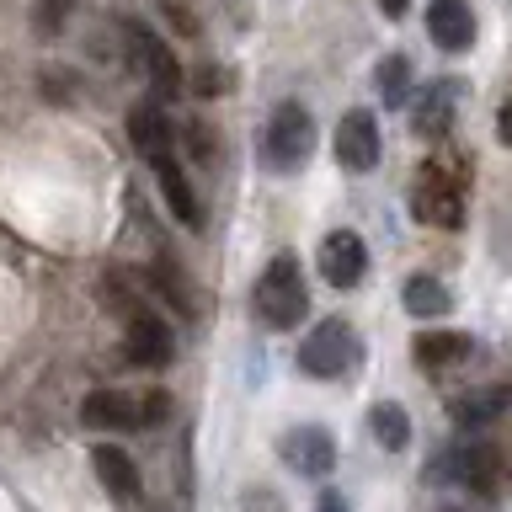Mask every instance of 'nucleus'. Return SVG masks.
Listing matches in <instances>:
<instances>
[{
  "label": "nucleus",
  "mask_w": 512,
  "mask_h": 512,
  "mask_svg": "<svg viewBox=\"0 0 512 512\" xmlns=\"http://www.w3.org/2000/svg\"><path fill=\"white\" fill-rule=\"evenodd\" d=\"M128 38H134V48H139V59H144V70H150V91L166 102V96H176L187 86V75H182V64H176V54H171V43H160L155 32H144L139 22H128Z\"/></svg>",
  "instance_id": "ddd939ff"
},
{
  "label": "nucleus",
  "mask_w": 512,
  "mask_h": 512,
  "mask_svg": "<svg viewBox=\"0 0 512 512\" xmlns=\"http://www.w3.org/2000/svg\"><path fill=\"white\" fill-rule=\"evenodd\" d=\"M507 406H512L507 390H475V395L448 400V416H454V427H486V422H496Z\"/></svg>",
  "instance_id": "a211bd4d"
},
{
  "label": "nucleus",
  "mask_w": 512,
  "mask_h": 512,
  "mask_svg": "<svg viewBox=\"0 0 512 512\" xmlns=\"http://www.w3.org/2000/svg\"><path fill=\"white\" fill-rule=\"evenodd\" d=\"M123 358L134 368H166L171 363V326L150 310H134L128 315V331H123Z\"/></svg>",
  "instance_id": "6e6552de"
},
{
  "label": "nucleus",
  "mask_w": 512,
  "mask_h": 512,
  "mask_svg": "<svg viewBox=\"0 0 512 512\" xmlns=\"http://www.w3.org/2000/svg\"><path fill=\"white\" fill-rule=\"evenodd\" d=\"M80 422L91 432H134L139 427V406L123 390H91L80 400Z\"/></svg>",
  "instance_id": "4468645a"
},
{
  "label": "nucleus",
  "mask_w": 512,
  "mask_h": 512,
  "mask_svg": "<svg viewBox=\"0 0 512 512\" xmlns=\"http://www.w3.org/2000/svg\"><path fill=\"white\" fill-rule=\"evenodd\" d=\"M406 310L416 320H432V315H448L454 310V299H448V283L443 278H427V272H416V278H406Z\"/></svg>",
  "instance_id": "aec40b11"
},
{
  "label": "nucleus",
  "mask_w": 512,
  "mask_h": 512,
  "mask_svg": "<svg viewBox=\"0 0 512 512\" xmlns=\"http://www.w3.org/2000/svg\"><path fill=\"white\" fill-rule=\"evenodd\" d=\"M310 310V294H304V272L294 251H278L267 262V272L256 278V315L267 320L272 331L299 326V315Z\"/></svg>",
  "instance_id": "f257e3e1"
},
{
  "label": "nucleus",
  "mask_w": 512,
  "mask_h": 512,
  "mask_svg": "<svg viewBox=\"0 0 512 512\" xmlns=\"http://www.w3.org/2000/svg\"><path fill=\"white\" fill-rule=\"evenodd\" d=\"M262 155H267V166L278 176H294L304 160L315 155V118H310V107L294 102V96L272 107L267 134H262Z\"/></svg>",
  "instance_id": "f03ea898"
},
{
  "label": "nucleus",
  "mask_w": 512,
  "mask_h": 512,
  "mask_svg": "<svg viewBox=\"0 0 512 512\" xmlns=\"http://www.w3.org/2000/svg\"><path fill=\"white\" fill-rule=\"evenodd\" d=\"M459 96H464V86L454 75H443V80H432V86L422 91V102L411 107V128L422 139H443L448 128H454V112H459Z\"/></svg>",
  "instance_id": "9b49d317"
},
{
  "label": "nucleus",
  "mask_w": 512,
  "mask_h": 512,
  "mask_svg": "<svg viewBox=\"0 0 512 512\" xmlns=\"http://www.w3.org/2000/svg\"><path fill=\"white\" fill-rule=\"evenodd\" d=\"M192 91H198L203 102H208V96H224V91H230V75H224L219 64H198V70H192Z\"/></svg>",
  "instance_id": "b1692460"
},
{
  "label": "nucleus",
  "mask_w": 512,
  "mask_h": 512,
  "mask_svg": "<svg viewBox=\"0 0 512 512\" xmlns=\"http://www.w3.org/2000/svg\"><path fill=\"white\" fill-rule=\"evenodd\" d=\"M320 278H326L331 288H358L363 272H368V246L358 230H331L326 240H320Z\"/></svg>",
  "instance_id": "0eeeda50"
},
{
  "label": "nucleus",
  "mask_w": 512,
  "mask_h": 512,
  "mask_svg": "<svg viewBox=\"0 0 512 512\" xmlns=\"http://www.w3.org/2000/svg\"><path fill=\"white\" fill-rule=\"evenodd\" d=\"M128 139H134V150L144 160L171 155V123H166V112H160L155 102H139L134 112H128Z\"/></svg>",
  "instance_id": "dca6fc26"
},
{
  "label": "nucleus",
  "mask_w": 512,
  "mask_h": 512,
  "mask_svg": "<svg viewBox=\"0 0 512 512\" xmlns=\"http://www.w3.org/2000/svg\"><path fill=\"white\" fill-rule=\"evenodd\" d=\"M443 464H454V480L475 496H496L502 491V475H507V459L496 443H464L454 454H443Z\"/></svg>",
  "instance_id": "423d86ee"
},
{
  "label": "nucleus",
  "mask_w": 512,
  "mask_h": 512,
  "mask_svg": "<svg viewBox=\"0 0 512 512\" xmlns=\"http://www.w3.org/2000/svg\"><path fill=\"white\" fill-rule=\"evenodd\" d=\"M187 134H192V150H198V160H214V155H219V144L208 139V123H187Z\"/></svg>",
  "instance_id": "a878e982"
},
{
  "label": "nucleus",
  "mask_w": 512,
  "mask_h": 512,
  "mask_svg": "<svg viewBox=\"0 0 512 512\" xmlns=\"http://www.w3.org/2000/svg\"><path fill=\"white\" fill-rule=\"evenodd\" d=\"M358 352H363L358 347V331H352L347 320L331 315V320H320V326L299 342V368L310 379H342L347 368L358 363Z\"/></svg>",
  "instance_id": "20e7f679"
},
{
  "label": "nucleus",
  "mask_w": 512,
  "mask_h": 512,
  "mask_svg": "<svg viewBox=\"0 0 512 512\" xmlns=\"http://www.w3.org/2000/svg\"><path fill=\"white\" fill-rule=\"evenodd\" d=\"M411 86H416L411 59H406V54H384V59H379V70H374L379 102H384V107H406V102H411Z\"/></svg>",
  "instance_id": "6ab92c4d"
},
{
  "label": "nucleus",
  "mask_w": 512,
  "mask_h": 512,
  "mask_svg": "<svg viewBox=\"0 0 512 512\" xmlns=\"http://www.w3.org/2000/svg\"><path fill=\"white\" fill-rule=\"evenodd\" d=\"M150 283H155V294H166L182 315H192V283H187L171 262H155V267H150Z\"/></svg>",
  "instance_id": "4be33fe9"
},
{
  "label": "nucleus",
  "mask_w": 512,
  "mask_h": 512,
  "mask_svg": "<svg viewBox=\"0 0 512 512\" xmlns=\"http://www.w3.org/2000/svg\"><path fill=\"white\" fill-rule=\"evenodd\" d=\"M166 416H171V400H166V395H150V400L139 406V427H160Z\"/></svg>",
  "instance_id": "393cba45"
},
{
  "label": "nucleus",
  "mask_w": 512,
  "mask_h": 512,
  "mask_svg": "<svg viewBox=\"0 0 512 512\" xmlns=\"http://www.w3.org/2000/svg\"><path fill=\"white\" fill-rule=\"evenodd\" d=\"M75 6H80V0H43V6L32 11V27H38L43 38H54V32L64 27V16H70Z\"/></svg>",
  "instance_id": "5701e85b"
},
{
  "label": "nucleus",
  "mask_w": 512,
  "mask_h": 512,
  "mask_svg": "<svg viewBox=\"0 0 512 512\" xmlns=\"http://www.w3.org/2000/svg\"><path fill=\"white\" fill-rule=\"evenodd\" d=\"M427 32L443 54H464L475 48V11L470 0H427Z\"/></svg>",
  "instance_id": "f8f14e48"
},
{
  "label": "nucleus",
  "mask_w": 512,
  "mask_h": 512,
  "mask_svg": "<svg viewBox=\"0 0 512 512\" xmlns=\"http://www.w3.org/2000/svg\"><path fill=\"white\" fill-rule=\"evenodd\" d=\"M374 6H379L384 16H390V22H400V16H406V6H411V0H374Z\"/></svg>",
  "instance_id": "cd10ccee"
},
{
  "label": "nucleus",
  "mask_w": 512,
  "mask_h": 512,
  "mask_svg": "<svg viewBox=\"0 0 512 512\" xmlns=\"http://www.w3.org/2000/svg\"><path fill=\"white\" fill-rule=\"evenodd\" d=\"M278 454H283L288 470H299V475H331L336 470V443H331L326 427H294V432H283Z\"/></svg>",
  "instance_id": "1a4fd4ad"
},
{
  "label": "nucleus",
  "mask_w": 512,
  "mask_h": 512,
  "mask_svg": "<svg viewBox=\"0 0 512 512\" xmlns=\"http://www.w3.org/2000/svg\"><path fill=\"white\" fill-rule=\"evenodd\" d=\"M91 464H96V475H102L107 496H118V502H128V496H139V470H134V459H128L123 448L102 443V448L91 454Z\"/></svg>",
  "instance_id": "f3484780"
},
{
  "label": "nucleus",
  "mask_w": 512,
  "mask_h": 512,
  "mask_svg": "<svg viewBox=\"0 0 512 512\" xmlns=\"http://www.w3.org/2000/svg\"><path fill=\"white\" fill-rule=\"evenodd\" d=\"M411 214L422 224H438V230H459V224H464V176L454 166H443V160L416 166Z\"/></svg>",
  "instance_id": "7ed1b4c3"
},
{
  "label": "nucleus",
  "mask_w": 512,
  "mask_h": 512,
  "mask_svg": "<svg viewBox=\"0 0 512 512\" xmlns=\"http://www.w3.org/2000/svg\"><path fill=\"white\" fill-rule=\"evenodd\" d=\"M315 512H347V502H342V496H331V491H326V496H320V507H315Z\"/></svg>",
  "instance_id": "c85d7f7f"
},
{
  "label": "nucleus",
  "mask_w": 512,
  "mask_h": 512,
  "mask_svg": "<svg viewBox=\"0 0 512 512\" xmlns=\"http://www.w3.org/2000/svg\"><path fill=\"white\" fill-rule=\"evenodd\" d=\"M368 427H374V443L390 448V454H400V448L411 443V416H406V406H395V400H379V406L368 411Z\"/></svg>",
  "instance_id": "412c9836"
},
{
  "label": "nucleus",
  "mask_w": 512,
  "mask_h": 512,
  "mask_svg": "<svg viewBox=\"0 0 512 512\" xmlns=\"http://www.w3.org/2000/svg\"><path fill=\"white\" fill-rule=\"evenodd\" d=\"M496 139H502L507 150H512V96H507L502 107H496Z\"/></svg>",
  "instance_id": "bb28decb"
},
{
  "label": "nucleus",
  "mask_w": 512,
  "mask_h": 512,
  "mask_svg": "<svg viewBox=\"0 0 512 512\" xmlns=\"http://www.w3.org/2000/svg\"><path fill=\"white\" fill-rule=\"evenodd\" d=\"M331 155H336V166L352 171V176L374 171L379 166V118H374V112H368V107L342 112L336 139H331Z\"/></svg>",
  "instance_id": "39448f33"
},
{
  "label": "nucleus",
  "mask_w": 512,
  "mask_h": 512,
  "mask_svg": "<svg viewBox=\"0 0 512 512\" xmlns=\"http://www.w3.org/2000/svg\"><path fill=\"white\" fill-rule=\"evenodd\" d=\"M150 166H155V187H160V198H166V208L187 224V230H203V203H198V192H192L187 166L176 155H155Z\"/></svg>",
  "instance_id": "9d476101"
},
{
  "label": "nucleus",
  "mask_w": 512,
  "mask_h": 512,
  "mask_svg": "<svg viewBox=\"0 0 512 512\" xmlns=\"http://www.w3.org/2000/svg\"><path fill=\"white\" fill-rule=\"evenodd\" d=\"M475 352V342L464 331H422L411 342V358H416V368H454V363H464Z\"/></svg>",
  "instance_id": "2eb2a0df"
}]
</instances>
